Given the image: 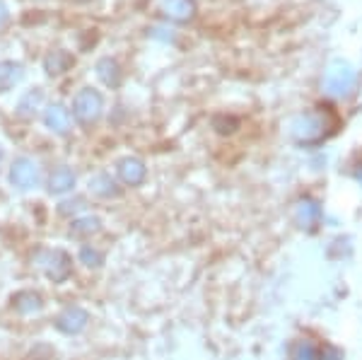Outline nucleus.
Returning a JSON list of instances; mask_svg holds the SVG:
<instances>
[{"mask_svg":"<svg viewBox=\"0 0 362 360\" xmlns=\"http://www.w3.org/2000/svg\"><path fill=\"white\" fill-rule=\"evenodd\" d=\"M8 25H10V10H8V5L0 0V32H3Z\"/></svg>","mask_w":362,"mask_h":360,"instance_id":"nucleus-22","label":"nucleus"},{"mask_svg":"<svg viewBox=\"0 0 362 360\" xmlns=\"http://www.w3.org/2000/svg\"><path fill=\"white\" fill-rule=\"evenodd\" d=\"M0 160H3V148H0Z\"/></svg>","mask_w":362,"mask_h":360,"instance_id":"nucleus-25","label":"nucleus"},{"mask_svg":"<svg viewBox=\"0 0 362 360\" xmlns=\"http://www.w3.org/2000/svg\"><path fill=\"white\" fill-rule=\"evenodd\" d=\"M295 223L302 230H314L321 223V206L314 199H302L295 206Z\"/></svg>","mask_w":362,"mask_h":360,"instance_id":"nucleus-8","label":"nucleus"},{"mask_svg":"<svg viewBox=\"0 0 362 360\" xmlns=\"http://www.w3.org/2000/svg\"><path fill=\"white\" fill-rule=\"evenodd\" d=\"M104 112V100L97 90L92 87H83V90L75 95L73 100V116L78 119V124L92 126L95 121H99V116Z\"/></svg>","mask_w":362,"mask_h":360,"instance_id":"nucleus-3","label":"nucleus"},{"mask_svg":"<svg viewBox=\"0 0 362 360\" xmlns=\"http://www.w3.org/2000/svg\"><path fill=\"white\" fill-rule=\"evenodd\" d=\"M80 261H83L85 266H102L104 264V257H102V252H99V249H95V247H83L80 249Z\"/></svg>","mask_w":362,"mask_h":360,"instance_id":"nucleus-20","label":"nucleus"},{"mask_svg":"<svg viewBox=\"0 0 362 360\" xmlns=\"http://www.w3.org/2000/svg\"><path fill=\"white\" fill-rule=\"evenodd\" d=\"M75 187V172L70 170V167L61 165L56 167L54 174L49 177V191L51 194H66V191H70Z\"/></svg>","mask_w":362,"mask_h":360,"instance_id":"nucleus-15","label":"nucleus"},{"mask_svg":"<svg viewBox=\"0 0 362 360\" xmlns=\"http://www.w3.org/2000/svg\"><path fill=\"white\" fill-rule=\"evenodd\" d=\"M46 276L54 283H63L73 271V264H70V257L61 249H54V252H46Z\"/></svg>","mask_w":362,"mask_h":360,"instance_id":"nucleus-5","label":"nucleus"},{"mask_svg":"<svg viewBox=\"0 0 362 360\" xmlns=\"http://www.w3.org/2000/svg\"><path fill=\"white\" fill-rule=\"evenodd\" d=\"M90 191L102 196V199H116V196H121L119 184H116L109 174H95V177L90 179Z\"/></svg>","mask_w":362,"mask_h":360,"instance_id":"nucleus-16","label":"nucleus"},{"mask_svg":"<svg viewBox=\"0 0 362 360\" xmlns=\"http://www.w3.org/2000/svg\"><path fill=\"white\" fill-rule=\"evenodd\" d=\"M167 29H162V27H155L153 32H150V37H155V39H162V42H172L174 39V34H165Z\"/></svg>","mask_w":362,"mask_h":360,"instance_id":"nucleus-23","label":"nucleus"},{"mask_svg":"<svg viewBox=\"0 0 362 360\" xmlns=\"http://www.w3.org/2000/svg\"><path fill=\"white\" fill-rule=\"evenodd\" d=\"M73 66H75V58L66 49H56L44 58V71L49 73L51 78H58V75L68 73Z\"/></svg>","mask_w":362,"mask_h":360,"instance_id":"nucleus-10","label":"nucleus"},{"mask_svg":"<svg viewBox=\"0 0 362 360\" xmlns=\"http://www.w3.org/2000/svg\"><path fill=\"white\" fill-rule=\"evenodd\" d=\"M42 104H44V90H42V87L27 90L25 95H22V100L17 102V116H20V119H32V116L42 109Z\"/></svg>","mask_w":362,"mask_h":360,"instance_id":"nucleus-13","label":"nucleus"},{"mask_svg":"<svg viewBox=\"0 0 362 360\" xmlns=\"http://www.w3.org/2000/svg\"><path fill=\"white\" fill-rule=\"evenodd\" d=\"M355 179H358V182L362 184V167H360V170H358V172H355Z\"/></svg>","mask_w":362,"mask_h":360,"instance_id":"nucleus-24","label":"nucleus"},{"mask_svg":"<svg viewBox=\"0 0 362 360\" xmlns=\"http://www.w3.org/2000/svg\"><path fill=\"white\" fill-rule=\"evenodd\" d=\"M334 121H329L326 114H317V112H309V114H300L297 119H293L290 124V133L297 143L302 145H312L319 143L329 136V129Z\"/></svg>","mask_w":362,"mask_h":360,"instance_id":"nucleus-1","label":"nucleus"},{"mask_svg":"<svg viewBox=\"0 0 362 360\" xmlns=\"http://www.w3.org/2000/svg\"><path fill=\"white\" fill-rule=\"evenodd\" d=\"M319 360H343V353L338 351L336 346H326L324 351L319 353Z\"/></svg>","mask_w":362,"mask_h":360,"instance_id":"nucleus-21","label":"nucleus"},{"mask_svg":"<svg viewBox=\"0 0 362 360\" xmlns=\"http://www.w3.org/2000/svg\"><path fill=\"white\" fill-rule=\"evenodd\" d=\"M116 170H119V179L126 187H140L145 182V177H148V167L138 158H124Z\"/></svg>","mask_w":362,"mask_h":360,"instance_id":"nucleus-6","label":"nucleus"},{"mask_svg":"<svg viewBox=\"0 0 362 360\" xmlns=\"http://www.w3.org/2000/svg\"><path fill=\"white\" fill-rule=\"evenodd\" d=\"M290 360H319V351L312 341H300V344H295Z\"/></svg>","mask_w":362,"mask_h":360,"instance_id":"nucleus-19","label":"nucleus"},{"mask_svg":"<svg viewBox=\"0 0 362 360\" xmlns=\"http://www.w3.org/2000/svg\"><path fill=\"white\" fill-rule=\"evenodd\" d=\"M87 322H90V315H87L83 307H68V310L56 319V327L61 329L63 334L73 336V334L85 332Z\"/></svg>","mask_w":362,"mask_h":360,"instance_id":"nucleus-7","label":"nucleus"},{"mask_svg":"<svg viewBox=\"0 0 362 360\" xmlns=\"http://www.w3.org/2000/svg\"><path fill=\"white\" fill-rule=\"evenodd\" d=\"M44 124L46 129H51L58 136H66L70 131V114L63 104H51L49 109L44 112Z\"/></svg>","mask_w":362,"mask_h":360,"instance_id":"nucleus-11","label":"nucleus"},{"mask_svg":"<svg viewBox=\"0 0 362 360\" xmlns=\"http://www.w3.org/2000/svg\"><path fill=\"white\" fill-rule=\"evenodd\" d=\"M25 78V66L17 61H0V92L15 90Z\"/></svg>","mask_w":362,"mask_h":360,"instance_id":"nucleus-12","label":"nucleus"},{"mask_svg":"<svg viewBox=\"0 0 362 360\" xmlns=\"http://www.w3.org/2000/svg\"><path fill=\"white\" fill-rule=\"evenodd\" d=\"M324 90L326 95L336 97V100H346L358 90V73L348 66V63H334L326 71L324 78Z\"/></svg>","mask_w":362,"mask_h":360,"instance_id":"nucleus-2","label":"nucleus"},{"mask_svg":"<svg viewBox=\"0 0 362 360\" xmlns=\"http://www.w3.org/2000/svg\"><path fill=\"white\" fill-rule=\"evenodd\" d=\"M39 167L34 160L29 158H17L13 162V167H10V182H13V187L27 191V189H34L39 184Z\"/></svg>","mask_w":362,"mask_h":360,"instance_id":"nucleus-4","label":"nucleus"},{"mask_svg":"<svg viewBox=\"0 0 362 360\" xmlns=\"http://www.w3.org/2000/svg\"><path fill=\"white\" fill-rule=\"evenodd\" d=\"M162 13L174 22H189L196 17V0H162Z\"/></svg>","mask_w":362,"mask_h":360,"instance_id":"nucleus-9","label":"nucleus"},{"mask_svg":"<svg viewBox=\"0 0 362 360\" xmlns=\"http://www.w3.org/2000/svg\"><path fill=\"white\" fill-rule=\"evenodd\" d=\"M13 305L20 315H32V312L42 310V295L34 293V290H22L13 298Z\"/></svg>","mask_w":362,"mask_h":360,"instance_id":"nucleus-17","label":"nucleus"},{"mask_svg":"<svg viewBox=\"0 0 362 360\" xmlns=\"http://www.w3.org/2000/svg\"><path fill=\"white\" fill-rule=\"evenodd\" d=\"M99 228H102V220H99L97 216L78 218V220H73V225H70V237H75V240L92 237L95 232H99Z\"/></svg>","mask_w":362,"mask_h":360,"instance_id":"nucleus-18","label":"nucleus"},{"mask_svg":"<svg viewBox=\"0 0 362 360\" xmlns=\"http://www.w3.org/2000/svg\"><path fill=\"white\" fill-rule=\"evenodd\" d=\"M95 71H97V78L107 87L121 85V66H119V61H114V58H109V56L99 58Z\"/></svg>","mask_w":362,"mask_h":360,"instance_id":"nucleus-14","label":"nucleus"}]
</instances>
